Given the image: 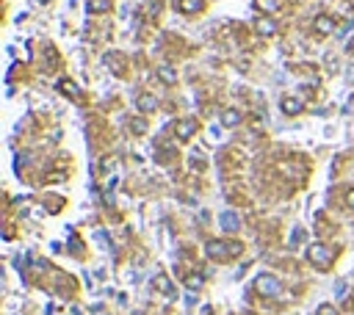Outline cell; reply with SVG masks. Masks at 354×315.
I'll list each match as a JSON object with an SVG mask.
<instances>
[{
	"label": "cell",
	"instance_id": "obj_11",
	"mask_svg": "<svg viewBox=\"0 0 354 315\" xmlns=\"http://www.w3.org/2000/svg\"><path fill=\"white\" fill-rule=\"evenodd\" d=\"M174 6L180 8L183 14H194L202 8V0H174Z\"/></svg>",
	"mask_w": 354,
	"mask_h": 315
},
{
	"label": "cell",
	"instance_id": "obj_10",
	"mask_svg": "<svg viewBox=\"0 0 354 315\" xmlns=\"http://www.w3.org/2000/svg\"><path fill=\"white\" fill-rule=\"evenodd\" d=\"M158 77H161L166 86H174V83H177V72H174L169 64H161V66H158Z\"/></svg>",
	"mask_w": 354,
	"mask_h": 315
},
{
	"label": "cell",
	"instance_id": "obj_8",
	"mask_svg": "<svg viewBox=\"0 0 354 315\" xmlns=\"http://www.w3.org/2000/svg\"><path fill=\"white\" fill-rule=\"evenodd\" d=\"M136 105L141 108L144 113H152V111H158V97H152V94H138V97H136Z\"/></svg>",
	"mask_w": 354,
	"mask_h": 315
},
{
	"label": "cell",
	"instance_id": "obj_23",
	"mask_svg": "<svg viewBox=\"0 0 354 315\" xmlns=\"http://www.w3.org/2000/svg\"><path fill=\"white\" fill-rule=\"evenodd\" d=\"M346 202H349V208H354V188L346 194Z\"/></svg>",
	"mask_w": 354,
	"mask_h": 315
},
{
	"label": "cell",
	"instance_id": "obj_24",
	"mask_svg": "<svg viewBox=\"0 0 354 315\" xmlns=\"http://www.w3.org/2000/svg\"><path fill=\"white\" fill-rule=\"evenodd\" d=\"M352 80H354V69H352Z\"/></svg>",
	"mask_w": 354,
	"mask_h": 315
},
{
	"label": "cell",
	"instance_id": "obj_25",
	"mask_svg": "<svg viewBox=\"0 0 354 315\" xmlns=\"http://www.w3.org/2000/svg\"><path fill=\"white\" fill-rule=\"evenodd\" d=\"M42 3H47V0H42Z\"/></svg>",
	"mask_w": 354,
	"mask_h": 315
},
{
	"label": "cell",
	"instance_id": "obj_6",
	"mask_svg": "<svg viewBox=\"0 0 354 315\" xmlns=\"http://www.w3.org/2000/svg\"><path fill=\"white\" fill-rule=\"evenodd\" d=\"M219 224H222V230H224V232H238L241 221H238V216H235L233 210H224L222 219H219Z\"/></svg>",
	"mask_w": 354,
	"mask_h": 315
},
{
	"label": "cell",
	"instance_id": "obj_17",
	"mask_svg": "<svg viewBox=\"0 0 354 315\" xmlns=\"http://www.w3.org/2000/svg\"><path fill=\"white\" fill-rule=\"evenodd\" d=\"M188 163H191V169H205V166H208V161H205V155L199 152V149H197V152H191Z\"/></svg>",
	"mask_w": 354,
	"mask_h": 315
},
{
	"label": "cell",
	"instance_id": "obj_12",
	"mask_svg": "<svg viewBox=\"0 0 354 315\" xmlns=\"http://www.w3.org/2000/svg\"><path fill=\"white\" fill-rule=\"evenodd\" d=\"M155 288L163 293V296H169V299L177 296V293H174V288H172V282H169L166 277H163V274H158V277H155Z\"/></svg>",
	"mask_w": 354,
	"mask_h": 315
},
{
	"label": "cell",
	"instance_id": "obj_13",
	"mask_svg": "<svg viewBox=\"0 0 354 315\" xmlns=\"http://www.w3.org/2000/svg\"><path fill=\"white\" fill-rule=\"evenodd\" d=\"M241 122V111H235V108H227V111L222 113V125L224 127H235Z\"/></svg>",
	"mask_w": 354,
	"mask_h": 315
},
{
	"label": "cell",
	"instance_id": "obj_9",
	"mask_svg": "<svg viewBox=\"0 0 354 315\" xmlns=\"http://www.w3.org/2000/svg\"><path fill=\"white\" fill-rule=\"evenodd\" d=\"M255 28H258L260 36H274L277 33V22H274V19H269V17L258 19V22H255Z\"/></svg>",
	"mask_w": 354,
	"mask_h": 315
},
{
	"label": "cell",
	"instance_id": "obj_5",
	"mask_svg": "<svg viewBox=\"0 0 354 315\" xmlns=\"http://www.w3.org/2000/svg\"><path fill=\"white\" fill-rule=\"evenodd\" d=\"M313 30H316L318 36H330L332 30H335V19L327 17V14H318L316 22H313Z\"/></svg>",
	"mask_w": 354,
	"mask_h": 315
},
{
	"label": "cell",
	"instance_id": "obj_22",
	"mask_svg": "<svg viewBox=\"0 0 354 315\" xmlns=\"http://www.w3.org/2000/svg\"><path fill=\"white\" fill-rule=\"evenodd\" d=\"M335 293H338V296H343V293H346V282H338V285H335Z\"/></svg>",
	"mask_w": 354,
	"mask_h": 315
},
{
	"label": "cell",
	"instance_id": "obj_15",
	"mask_svg": "<svg viewBox=\"0 0 354 315\" xmlns=\"http://www.w3.org/2000/svg\"><path fill=\"white\" fill-rule=\"evenodd\" d=\"M86 8H89L91 14H102V11H108L111 8V0H89Z\"/></svg>",
	"mask_w": 354,
	"mask_h": 315
},
{
	"label": "cell",
	"instance_id": "obj_2",
	"mask_svg": "<svg viewBox=\"0 0 354 315\" xmlns=\"http://www.w3.org/2000/svg\"><path fill=\"white\" fill-rule=\"evenodd\" d=\"M332 249L330 246H324V244H310L307 246V260L313 263L316 268H321V271H327V268L332 266Z\"/></svg>",
	"mask_w": 354,
	"mask_h": 315
},
{
	"label": "cell",
	"instance_id": "obj_19",
	"mask_svg": "<svg viewBox=\"0 0 354 315\" xmlns=\"http://www.w3.org/2000/svg\"><path fill=\"white\" fill-rule=\"evenodd\" d=\"M130 130L133 133H144L147 130V122L144 119H130Z\"/></svg>",
	"mask_w": 354,
	"mask_h": 315
},
{
	"label": "cell",
	"instance_id": "obj_1",
	"mask_svg": "<svg viewBox=\"0 0 354 315\" xmlns=\"http://www.w3.org/2000/svg\"><path fill=\"white\" fill-rule=\"evenodd\" d=\"M205 255L210 260H230V257L241 255V244H224V241H208L205 244Z\"/></svg>",
	"mask_w": 354,
	"mask_h": 315
},
{
	"label": "cell",
	"instance_id": "obj_18",
	"mask_svg": "<svg viewBox=\"0 0 354 315\" xmlns=\"http://www.w3.org/2000/svg\"><path fill=\"white\" fill-rule=\"evenodd\" d=\"M186 288H188V291H199V288H202V277H199V274L186 277Z\"/></svg>",
	"mask_w": 354,
	"mask_h": 315
},
{
	"label": "cell",
	"instance_id": "obj_4",
	"mask_svg": "<svg viewBox=\"0 0 354 315\" xmlns=\"http://www.w3.org/2000/svg\"><path fill=\"white\" fill-rule=\"evenodd\" d=\"M197 127H199L197 119H191V116H188V119L177 122V127H174V136H177V141H188V138L197 133Z\"/></svg>",
	"mask_w": 354,
	"mask_h": 315
},
{
	"label": "cell",
	"instance_id": "obj_21",
	"mask_svg": "<svg viewBox=\"0 0 354 315\" xmlns=\"http://www.w3.org/2000/svg\"><path fill=\"white\" fill-rule=\"evenodd\" d=\"M316 315H338V310L332 307V304H321V307H318V313Z\"/></svg>",
	"mask_w": 354,
	"mask_h": 315
},
{
	"label": "cell",
	"instance_id": "obj_7",
	"mask_svg": "<svg viewBox=\"0 0 354 315\" xmlns=\"http://www.w3.org/2000/svg\"><path fill=\"white\" fill-rule=\"evenodd\" d=\"M302 108H305V102H302L299 97H282V111L288 113V116L302 113Z\"/></svg>",
	"mask_w": 354,
	"mask_h": 315
},
{
	"label": "cell",
	"instance_id": "obj_14",
	"mask_svg": "<svg viewBox=\"0 0 354 315\" xmlns=\"http://www.w3.org/2000/svg\"><path fill=\"white\" fill-rule=\"evenodd\" d=\"M255 8L258 11H266V14H274L280 8V0H255Z\"/></svg>",
	"mask_w": 354,
	"mask_h": 315
},
{
	"label": "cell",
	"instance_id": "obj_3",
	"mask_svg": "<svg viewBox=\"0 0 354 315\" xmlns=\"http://www.w3.org/2000/svg\"><path fill=\"white\" fill-rule=\"evenodd\" d=\"M255 291L266 299H277L282 293V282L277 280L274 274H260L258 280H255Z\"/></svg>",
	"mask_w": 354,
	"mask_h": 315
},
{
	"label": "cell",
	"instance_id": "obj_20",
	"mask_svg": "<svg viewBox=\"0 0 354 315\" xmlns=\"http://www.w3.org/2000/svg\"><path fill=\"white\" fill-rule=\"evenodd\" d=\"M302 238H305V230H302V227H296L294 235H291V246H299V244H302Z\"/></svg>",
	"mask_w": 354,
	"mask_h": 315
},
{
	"label": "cell",
	"instance_id": "obj_16",
	"mask_svg": "<svg viewBox=\"0 0 354 315\" xmlns=\"http://www.w3.org/2000/svg\"><path fill=\"white\" fill-rule=\"evenodd\" d=\"M58 89H61V94H66L69 100H80V91L75 89V83H69V80H61Z\"/></svg>",
	"mask_w": 354,
	"mask_h": 315
}]
</instances>
